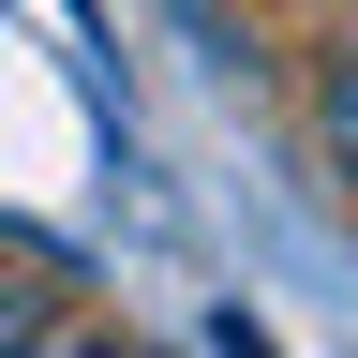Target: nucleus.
Returning a JSON list of instances; mask_svg holds the SVG:
<instances>
[{
	"label": "nucleus",
	"instance_id": "f257e3e1",
	"mask_svg": "<svg viewBox=\"0 0 358 358\" xmlns=\"http://www.w3.org/2000/svg\"><path fill=\"white\" fill-rule=\"evenodd\" d=\"M313 150H329V179L358 194V30L329 45V60H313Z\"/></svg>",
	"mask_w": 358,
	"mask_h": 358
},
{
	"label": "nucleus",
	"instance_id": "f03ea898",
	"mask_svg": "<svg viewBox=\"0 0 358 358\" xmlns=\"http://www.w3.org/2000/svg\"><path fill=\"white\" fill-rule=\"evenodd\" d=\"M0 343H60V268L0 239Z\"/></svg>",
	"mask_w": 358,
	"mask_h": 358
}]
</instances>
